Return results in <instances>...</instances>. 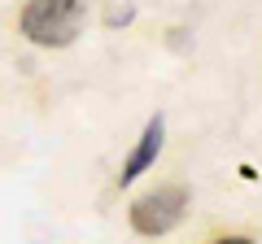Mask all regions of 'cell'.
Returning a JSON list of instances; mask_svg holds the SVG:
<instances>
[{"mask_svg": "<svg viewBox=\"0 0 262 244\" xmlns=\"http://www.w3.org/2000/svg\"><path fill=\"white\" fill-rule=\"evenodd\" d=\"M83 0H27L22 9V35L39 48H66L83 31Z\"/></svg>", "mask_w": 262, "mask_h": 244, "instance_id": "6da1fadb", "label": "cell"}, {"mask_svg": "<svg viewBox=\"0 0 262 244\" xmlns=\"http://www.w3.org/2000/svg\"><path fill=\"white\" fill-rule=\"evenodd\" d=\"M184 214H188V188L184 183H162L131 205V227L140 235H166L184 223Z\"/></svg>", "mask_w": 262, "mask_h": 244, "instance_id": "7a4b0ae2", "label": "cell"}, {"mask_svg": "<svg viewBox=\"0 0 262 244\" xmlns=\"http://www.w3.org/2000/svg\"><path fill=\"white\" fill-rule=\"evenodd\" d=\"M214 244H253L249 235H223V240H214Z\"/></svg>", "mask_w": 262, "mask_h": 244, "instance_id": "277c9868", "label": "cell"}, {"mask_svg": "<svg viewBox=\"0 0 262 244\" xmlns=\"http://www.w3.org/2000/svg\"><path fill=\"white\" fill-rule=\"evenodd\" d=\"M162 140H166V122H162V113H153V118H149V127H144V131H140V140H136V149L127 153V161H122V170H118V188L136 183V179H140L144 170H149L153 161H158Z\"/></svg>", "mask_w": 262, "mask_h": 244, "instance_id": "3957f363", "label": "cell"}]
</instances>
